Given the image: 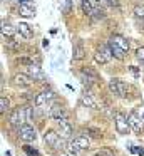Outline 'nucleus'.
<instances>
[{
	"label": "nucleus",
	"mask_w": 144,
	"mask_h": 156,
	"mask_svg": "<svg viewBox=\"0 0 144 156\" xmlns=\"http://www.w3.org/2000/svg\"><path fill=\"white\" fill-rule=\"evenodd\" d=\"M134 15H136L137 19H144V7H134Z\"/></svg>",
	"instance_id": "obj_25"
},
{
	"label": "nucleus",
	"mask_w": 144,
	"mask_h": 156,
	"mask_svg": "<svg viewBox=\"0 0 144 156\" xmlns=\"http://www.w3.org/2000/svg\"><path fill=\"white\" fill-rule=\"evenodd\" d=\"M49 116H50L52 119H62V118H67L65 109H64L60 104H54L52 108L49 109Z\"/></svg>",
	"instance_id": "obj_11"
},
{
	"label": "nucleus",
	"mask_w": 144,
	"mask_h": 156,
	"mask_svg": "<svg viewBox=\"0 0 144 156\" xmlns=\"http://www.w3.org/2000/svg\"><path fill=\"white\" fill-rule=\"evenodd\" d=\"M127 119H129L131 129H134L136 133H139L141 131V119H139V116H137V112H131V114L127 116Z\"/></svg>",
	"instance_id": "obj_15"
},
{
	"label": "nucleus",
	"mask_w": 144,
	"mask_h": 156,
	"mask_svg": "<svg viewBox=\"0 0 144 156\" xmlns=\"http://www.w3.org/2000/svg\"><path fill=\"white\" fill-rule=\"evenodd\" d=\"M131 151H132V153H137L139 156L144 154V149H142V148H137V146H132V148H131Z\"/></svg>",
	"instance_id": "obj_28"
},
{
	"label": "nucleus",
	"mask_w": 144,
	"mask_h": 156,
	"mask_svg": "<svg viewBox=\"0 0 144 156\" xmlns=\"http://www.w3.org/2000/svg\"><path fill=\"white\" fill-rule=\"evenodd\" d=\"M70 2H72V0H65V5H64V14H69V12H70Z\"/></svg>",
	"instance_id": "obj_29"
},
{
	"label": "nucleus",
	"mask_w": 144,
	"mask_h": 156,
	"mask_svg": "<svg viewBox=\"0 0 144 156\" xmlns=\"http://www.w3.org/2000/svg\"><path fill=\"white\" fill-rule=\"evenodd\" d=\"M9 108H10V102H9V99H7L5 96H2V98H0V112H5Z\"/></svg>",
	"instance_id": "obj_22"
},
{
	"label": "nucleus",
	"mask_w": 144,
	"mask_h": 156,
	"mask_svg": "<svg viewBox=\"0 0 144 156\" xmlns=\"http://www.w3.org/2000/svg\"><path fill=\"white\" fill-rule=\"evenodd\" d=\"M109 41H112L114 44H117L121 49H124V51H129V42H127V39L126 37H122V35H119V34H116V35H112V37L109 39Z\"/></svg>",
	"instance_id": "obj_14"
},
{
	"label": "nucleus",
	"mask_w": 144,
	"mask_h": 156,
	"mask_svg": "<svg viewBox=\"0 0 144 156\" xmlns=\"http://www.w3.org/2000/svg\"><path fill=\"white\" fill-rule=\"evenodd\" d=\"M96 156H112V153L109 149H100V151L96 153Z\"/></svg>",
	"instance_id": "obj_27"
},
{
	"label": "nucleus",
	"mask_w": 144,
	"mask_h": 156,
	"mask_svg": "<svg viewBox=\"0 0 144 156\" xmlns=\"http://www.w3.org/2000/svg\"><path fill=\"white\" fill-rule=\"evenodd\" d=\"M80 81H82V84H84V86H87V87H89V86L92 84V81H90V79L87 77L86 74H82V72H80Z\"/></svg>",
	"instance_id": "obj_26"
},
{
	"label": "nucleus",
	"mask_w": 144,
	"mask_h": 156,
	"mask_svg": "<svg viewBox=\"0 0 144 156\" xmlns=\"http://www.w3.org/2000/svg\"><path fill=\"white\" fill-rule=\"evenodd\" d=\"M80 102H82L84 106H87V108H92V109H99L97 108V102L92 99V96L89 94V92H84L82 96H80Z\"/></svg>",
	"instance_id": "obj_17"
},
{
	"label": "nucleus",
	"mask_w": 144,
	"mask_h": 156,
	"mask_svg": "<svg viewBox=\"0 0 144 156\" xmlns=\"http://www.w3.org/2000/svg\"><path fill=\"white\" fill-rule=\"evenodd\" d=\"M109 91L112 92L114 96H117V98H124L127 92V86L124 81H121V79H111L109 81Z\"/></svg>",
	"instance_id": "obj_4"
},
{
	"label": "nucleus",
	"mask_w": 144,
	"mask_h": 156,
	"mask_svg": "<svg viewBox=\"0 0 144 156\" xmlns=\"http://www.w3.org/2000/svg\"><path fill=\"white\" fill-rule=\"evenodd\" d=\"M90 2H92V4H94V5H96V7H97V5H99L100 2H102V0H90Z\"/></svg>",
	"instance_id": "obj_30"
},
{
	"label": "nucleus",
	"mask_w": 144,
	"mask_h": 156,
	"mask_svg": "<svg viewBox=\"0 0 144 156\" xmlns=\"http://www.w3.org/2000/svg\"><path fill=\"white\" fill-rule=\"evenodd\" d=\"M15 32H17L15 27H12V25L7 24V22H2V35L3 37H13Z\"/></svg>",
	"instance_id": "obj_19"
},
{
	"label": "nucleus",
	"mask_w": 144,
	"mask_h": 156,
	"mask_svg": "<svg viewBox=\"0 0 144 156\" xmlns=\"http://www.w3.org/2000/svg\"><path fill=\"white\" fill-rule=\"evenodd\" d=\"M19 12H20L22 17H33V15H35V9H33L32 5H27V4H20Z\"/></svg>",
	"instance_id": "obj_18"
},
{
	"label": "nucleus",
	"mask_w": 144,
	"mask_h": 156,
	"mask_svg": "<svg viewBox=\"0 0 144 156\" xmlns=\"http://www.w3.org/2000/svg\"><path fill=\"white\" fill-rule=\"evenodd\" d=\"M17 32H19L23 39H32L33 37V30L30 29L29 24H25V22H20V24L17 25Z\"/></svg>",
	"instance_id": "obj_12"
},
{
	"label": "nucleus",
	"mask_w": 144,
	"mask_h": 156,
	"mask_svg": "<svg viewBox=\"0 0 144 156\" xmlns=\"http://www.w3.org/2000/svg\"><path fill=\"white\" fill-rule=\"evenodd\" d=\"M23 151H25L27 154H30V156H40L39 151H37V149H33L32 146H23Z\"/></svg>",
	"instance_id": "obj_24"
},
{
	"label": "nucleus",
	"mask_w": 144,
	"mask_h": 156,
	"mask_svg": "<svg viewBox=\"0 0 144 156\" xmlns=\"http://www.w3.org/2000/svg\"><path fill=\"white\" fill-rule=\"evenodd\" d=\"M29 121L27 119V109L25 108H15L12 112H10L9 116V122L13 126V128H20V126H23V122Z\"/></svg>",
	"instance_id": "obj_1"
},
{
	"label": "nucleus",
	"mask_w": 144,
	"mask_h": 156,
	"mask_svg": "<svg viewBox=\"0 0 144 156\" xmlns=\"http://www.w3.org/2000/svg\"><path fill=\"white\" fill-rule=\"evenodd\" d=\"M89 144H90V141H89L87 136H76L74 139H70V141H69L67 149L72 151V153H79V151H82V149H87V148H89Z\"/></svg>",
	"instance_id": "obj_2"
},
{
	"label": "nucleus",
	"mask_w": 144,
	"mask_h": 156,
	"mask_svg": "<svg viewBox=\"0 0 144 156\" xmlns=\"http://www.w3.org/2000/svg\"><path fill=\"white\" fill-rule=\"evenodd\" d=\"M44 141L47 143V144L50 146V148L57 149L60 144H62V141H60V136L57 134L55 131H47L45 134H44Z\"/></svg>",
	"instance_id": "obj_8"
},
{
	"label": "nucleus",
	"mask_w": 144,
	"mask_h": 156,
	"mask_svg": "<svg viewBox=\"0 0 144 156\" xmlns=\"http://www.w3.org/2000/svg\"><path fill=\"white\" fill-rule=\"evenodd\" d=\"M80 72H82V74H86V76H87V77H89V79H90V81H92V82L99 81V76H97V72L94 71V69H90V67H84V69H82V71H80Z\"/></svg>",
	"instance_id": "obj_21"
},
{
	"label": "nucleus",
	"mask_w": 144,
	"mask_h": 156,
	"mask_svg": "<svg viewBox=\"0 0 144 156\" xmlns=\"http://www.w3.org/2000/svg\"><path fill=\"white\" fill-rule=\"evenodd\" d=\"M136 57H137V61L141 62V64L144 66V47H139L136 51Z\"/></svg>",
	"instance_id": "obj_23"
},
{
	"label": "nucleus",
	"mask_w": 144,
	"mask_h": 156,
	"mask_svg": "<svg viewBox=\"0 0 144 156\" xmlns=\"http://www.w3.org/2000/svg\"><path fill=\"white\" fill-rule=\"evenodd\" d=\"M114 124H116V129H117L119 134H129L131 124H129V119H127L124 114L116 112V114H114Z\"/></svg>",
	"instance_id": "obj_3"
},
{
	"label": "nucleus",
	"mask_w": 144,
	"mask_h": 156,
	"mask_svg": "<svg viewBox=\"0 0 144 156\" xmlns=\"http://www.w3.org/2000/svg\"><path fill=\"white\" fill-rule=\"evenodd\" d=\"M30 82H32V77L29 74H15L13 76V84L19 86V87H27V86H30Z\"/></svg>",
	"instance_id": "obj_10"
},
{
	"label": "nucleus",
	"mask_w": 144,
	"mask_h": 156,
	"mask_svg": "<svg viewBox=\"0 0 144 156\" xmlns=\"http://www.w3.org/2000/svg\"><path fill=\"white\" fill-rule=\"evenodd\" d=\"M5 156H10V153H5Z\"/></svg>",
	"instance_id": "obj_31"
},
{
	"label": "nucleus",
	"mask_w": 144,
	"mask_h": 156,
	"mask_svg": "<svg viewBox=\"0 0 144 156\" xmlns=\"http://www.w3.org/2000/svg\"><path fill=\"white\" fill-rule=\"evenodd\" d=\"M107 44H109V47H111V51H112V55H114V57L119 59V61H122L124 55H126V51H124V49H121L117 44H114L112 41H109Z\"/></svg>",
	"instance_id": "obj_16"
},
{
	"label": "nucleus",
	"mask_w": 144,
	"mask_h": 156,
	"mask_svg": "<svg viewBox=\"0 0 144 156\" xmlns=\"http://www.w3.org/2000/svg\"><path fill=\"white\" fill-rule=\"evenodd\" d=\"M27 74L33 79V81H39V82H44L45 81V74L42 72V69L35 64H29V69H27Z\"/></svg>",
	"instance_id": "obj_9"
},
{
	"label": "nucleus",
	"mask_w": 144,
	"mask_h": 156,
	"mask_svg": "<svg viewBox=\"0 0 144 156\" xmlns=\"http://www.w3.org/2000/svg\"><path fill=\"white\" fill-rule=\"evenodd\" d=\"M19 136H20V139H23V141H27V143L35 141V138H37L35 129H33L30 124H23V126H20V128H19Z\"/></svg>",
	"instance_id": "obj_6"
},
{
	"label": "nucleus",
	"mask_w": 144,
	"mask_h": 156,
	"mask_svg": "<svg viewBox=\"0 0 144 156\" xmlns=\"http://www.w3.org/2000/svg\"><path fill=\"white\" fill-rule=\"evenodd\" d=\"M54 91L52 89H44L42 92H39V94L35 96V99H33V104H35V108H40V106L47 104V102L50 101V99H54Z\"/></svg>",
	"instance_id": "obj_7"
},
{
	"label": "nucleus",
	"mask_w": 144,
	"mask_h": 156,
	"mask_svg": "<svg viewBox=\"0 0 144 156\" xmlns=\"http://www.w3.org/2000/svg\"><path fill=\"white\" fill-rule=\"evenodd\" d=\"M94 59H96V62H97V64H100V66H102V64H107V62H109V59H107L106 54H104L102 49H99V51L94 54Z\"/></svg>",
	"instance_id": "obj_20"
},
{
	"label": "nucleus",
	"mask_w": 144,
	"mask_h": 156,
	"mask_svg": "<svg viewBox=\"0 0 144 156\" xmlns=\"http://www.w3.org/2000/svg\"><path fill=\"white\" fill-rule=\"evenodd\" d=\"M57 129H59V136L64 139H69L70 134L74 133V126L70 124V121L67 118L57 119Z\"/></svg>",
	"instance_id": "obj_5"
},
{
	"label": "nucleus",
	"mask_w": 144,
	"mask_h": 156,
	"mask_svg": "<svg viewBox=\"0 0 144 156\" xmlns=\"http://www.w3.org/2000/svg\"><path fill=\"white\" fill-rule=\"evenodd\" d=\"M84 57H86V49H84V45L80 42H77L72 49V59L74 61H82Z\"/></svg>",
	"instance_id": "obj_13"
}]
</instances>
